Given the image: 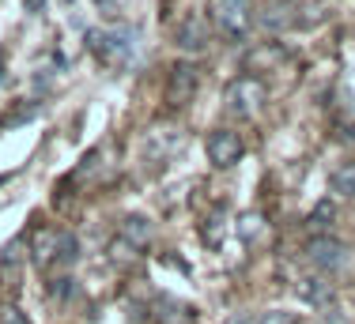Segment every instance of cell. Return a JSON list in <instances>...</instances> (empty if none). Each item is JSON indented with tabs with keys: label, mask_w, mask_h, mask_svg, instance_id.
<instances>
[{
	"label": "cell",
	"mask_w": 355,
	"mask_h": 324,
	"mask_svg": "<svg viewBox=\"0 0 355 324\" xmlns=\"http://www.w3.org/2000/svg\"><path fill=\"white\" fill-rule=\"evenodd\" d=\"M212 23L227 42H246L253 27V0H216Z\"/></svg>",
	"instance_id": "cell-1"
},
{
	"label": "cell",
	"mask_w": 355,
	"mask_h": 324,
	"mask_svg": "<svg viewBox=\"0 0 355 324\" xmlns=\"http://www.w3.org/2000/svg\"><path fill=\"white\" fill-rule=\"evenodd\" d=\"M265 98H268V91L257 75H239V80H231L227 83V95H223L227 109H231L234 117H257L261 106H265Z\"/></svg>",
	"instance_id": "cell-2"
},
{
	"label": "cell",
	"mask_w": 355,
	"mask_h": 324,
	"mask_svg": "<svg viewBox=\"0 0 355 324\" xmlns=\"http://www.w3.org/2000/svg\"><path fill=\"white\" fill-rule=\"evenodd\" d=\"M83 42H87V49L98 57L103 64H125L132 53V42L125 30H98L91 27L87 34H83Z\"/></svg>",
	"instance_id": "cell-3"
},
{
	"label": "cell",
	"mask_w": 355,
	"mask_h": 324,
	"mask_svg": "<svg viewBox=\"0 0 355 324\" xmlns=\"http://www.w3.org/2000/svg\"><path fill=\"white\" fill-rule=\"evenodd\" d=\"M302 257H306L310 268H318L321 276H329V271H336L344 260H348V245H344L340 237H333V234H314L306 242V249H302Z\"/></svg>",
	"instance_id": "cell-4"
},
{
	"label": "cell",
	"mask_w": 355,
	"mask_h": 324,
	"mask_svg": "<svg viewBox=\"0 0 355 324\" xmlns=\"http://www.w3.org/2000/svg\"><path fill=\"white\" fill-rule=\"evenodd\" d=\"M208 42H212V27H208V15L200 12H185L174 23V46L185 53H205Z\"/></svg>",
	"instance_id": "cell-5"
},
{
	"label": "cell",
	"mask_w": 355,
	"mask_h": 324,
	"mask_svg": "<svg viewBox=\"0 0 355 324\" xmlns=\"http://www.w3.org/2000/svg\"><path fill=\"white\" fill-rule=\"evenodd\" d=\"M205 151H208V162H212L216 170H231L234 162L246 155V143H242V136L234 129H216L208 136Z\"/></svg>",
	"instance_id": "cell-6"
},
{
	"label": "cell",
	"mask_w": 355,
	"mask_h": 324,
	"mask_svg": "<svg viewBox=\"0 0 355 324\" xmlns=\"http://www.w3.org/2000/svg\"><path fill=\"white\" fill-rule=\"evenodd\" d=\"M57 234H61L57 226H35V230H31V237H27V253H31V264H35V268H42V271L53 268V257H57Z\"/></svg>",
	"instance_id": "cell-7"
},
{
	"label": "cell",
	"mask_w": 355,
	"mask_h": 324,
	"mask_svg": "<svg viewBox=\"0 0 355 324\" xmlns=\"http://www.w3.org/2000/svg\"><path fill=\"white\" fill-rule=\"evenodd\" d=\"M295 291H299V298L306 305H318V309H329V305L336 302V287L329 283V276H306V279H299L295 283Z\"/></svg>",
	"instance_id": "cell-8"
},
{
	"label": "cell",
	"mask_w": 355,
	"mask_h": 324,
	"mask_svg": "<svg viewBox=\"0 0 355 324\" xmlns=\"http://www.w3.org/2000/svg\"><path fill=\"white\" fill-rule=\"evenodd\" d=\"M197 91V68L193 64H174L171 68V80H166V102L171 106H185Z\"/></svg>",
	"instance_id": "cell-9"
},
{
	"label": "cell",
	"mask_w": 355,
	"mask_h": 324,
	"mask_svg": "<svg viewBox=\"0 0 355 324\" xmlns=\"http://www.w3.org/2000/svg\"><path fill=\"white\" fill-rule=\"evenodd\" d=\"M117 237H121L125 245H132L137 253H144L148 242H151V223L144 215H129V219H121V226H117Z\"/></svg>",
	"instance_id": "cell-10"
},
{
	"label": "cell",
	"mask_w": 355,
	"mask_h": 324,
	"mask_svg": "<svg viewBox=\"0 0 355 324\" xmlns=\"http://www.w3.org/2000/svg\"><path fill=\"white\" fill-rule=\"evenodd\" d=\"M76 260H80V242H76L72 230H61V234H57L53 268H57V271H69V268H76Z\"/></svg>",
	"instance_id": "cell-11"
},
{
	"label": "cell",
	"mask_w": 355,
	"mask_h": 324,
	"mask_svg": "<svg viewBox=\"0 0 355 324\" xmlns=\"http://www.w3.org/2000/svg\"><path fill=\"white\" fill-rule=\"evenodd\" d=\"M23 242H27V237H15V242H8V245H4V253H0V279H4V283H12V279L19 276Z\"/></svg>",
	"instance_id": "cell-12"
},
{
	"label": "cell",
	"mask_w": 355,
	"mask_h": 324,
	"mask_svg": "<svg viewBox=\"0 0 355 324\" xmlns=\"http://www.w3.org/2000/svg\"><path fill=\"white\" fill-rule=\"evenodd\" d=\"M329 185H333V192H336V196L352 200V196H355V159L340 162V166H336L333 174H329Z\"/></svg>",
	"instance_id": "cell-13"
},
{
	"label": "cell",
	"mask_w": 355,
	"mask_h": 324,
	"mask_svg": "<svg viewBox=\"0 0 355 324\" xmlns=\"http://www.w3.org/2000/svg\"><path fill=\"white\" fill-rule=\"evenodd\" d=\"M333 219H336V208L329 200H321L314 211H310V219H306V226H310V234H329V226H333Z\"/></svg>",
	"instance_id": "cell-14"
},
{
	"label": "cell",
	"mask_w": 355,
	"mask_h": 324,
	"mask_svg": "<svg viewBox=\"0 0 355 324\" xmlns=\"http://www.w3.org/2000/svg\"><path fill=\"white\" fill-rule=\"evenodd\" d=\"M276 61H284V49H280V46H276V42H272V46H261L257 53H250L246 68L253 72V68H257V64H276Z\"/></svg>",
	"instance_id": "cell-15"
},
{
	"label": "cell",
	"mask_w": 355,
	"mask_h": 324,
	"mask_svg": "<svg viewBox=\"0 0 355 324\" xmlns=\"http://www.w3.org/2000/svg\"><path fill=\"white\" fill-rule=\"evenodd\" d=\"M76 294V279L72 276H57V279H49V298H57V302H69V298Z\"/></svg>",
	"instance_id": "cell-16"
},
{
	"label": "cell",
	"mask_w": 355,
	"mask_h": 324,
	"mask_svg": "<svg viewBox=\"0 0 355 324\" xmlns=\"http://www.w3.org/2000/svg\"><path fill=\"white\" fill-rule=\"evenodd\" d=\"M110 257H114V260H121V264H132V260L140 257V253L132 249V245H125L121 237H114V242H110Z\"/></svg>",
	"instance_id": "cell-17"
},
{
	"label": "cell",
	"mask_w": 355,
	"mask_h": 324,
	"mask_svg": "<svg viewBox=\"0 0 355 324\" xmlns=\"http://www.w3.org/2000/svg\"><path fill=\"white\" fill-rule=\"evenodd\" d=\"M257 324H302V321H299V313H291V309H268Z\"/></svg>",
	"instance_id": "cell-18"
},
{
	"label": "cell",
	"mask_w": 355,
	"mask_h": 324,
	"mask_svg": "<svg viewBox=\"0 0 355 324\" xmlns=\"http://www.w3.org/2000/svg\"><path fill=\"white\" fill-rule=\"evenodd\" d=\"M239 234L246 237V242H253V237L261 234V215H242L239 219Z\"/></svg>",
	"instance_id": "cell-19"
},
{
	"label": "cell",
	"mask_w": 355,
	"mask_h": 324,
	"mask_svg": "<svg viewBox=\"0 0 355 324\" xmlns=\"http://www.w3.org/2000/svg\"><path fill=\"white\" fill-rule=\"evenodd\" d=\"M0 324H31V317L15 305H0Z\"/></svg>",
	"instance_id": "cell-20"
},
{
	"label": "cell",
	"mask_w": 355,
	"mask_h": 324,
	"mask_svg": "<svg viewBox=\"0 0 355 324\" xmlns=\"http://www.w3.org/2000/svg\"><path fill=\"white\" fill-rule=\"evenodd\" d=\"M23 4H27V12H42V4H46V0H23Z\"/></svg>",
	"instance_id": "cell-21"
},
{
	"label": "cell",
	"mask_w": 355,
	"mask_h": 324,
	"mask_svg": "<svg viewBox=\"0 0 355 324\" xmlns=\"http://www.w3.org/2000/svg\"><path fill=\"white\" fill-rule=\"evenodd\" d=\"M344 140H348V143H355V125H352V129H344Z\"/></svg>",
	"instance_id": "cell-22"
},
{
	"label": "cell",
	"mask_w": 355,
	"mask_h": 324,
	"mask_svg": "<svg viewBox=\"0 0 355 324\" xmlns=\"http://www.w3.org/2000/svg\"><path fill=\"white\" fill-rule=\"evenodd\" d=\"M4 181H8V174H4V177H0V185H4Z\"/></svg>",
	"instance_id": "cell-23"
},
{
	"label": "cell",
	"mask_w": 355,
	"mask_h": 324,
	"mask_svg": "<svg viewBox=\"0 0 355 324\" xmlns=\"http://www.w3.org/2000/svg\"><path fill=\"white\" fill-rule=\"evenodd\" d=\"M0 75H4V68H0Z\"/></svg>",
	"instance_id": "cell-24"
}]
</instances>
